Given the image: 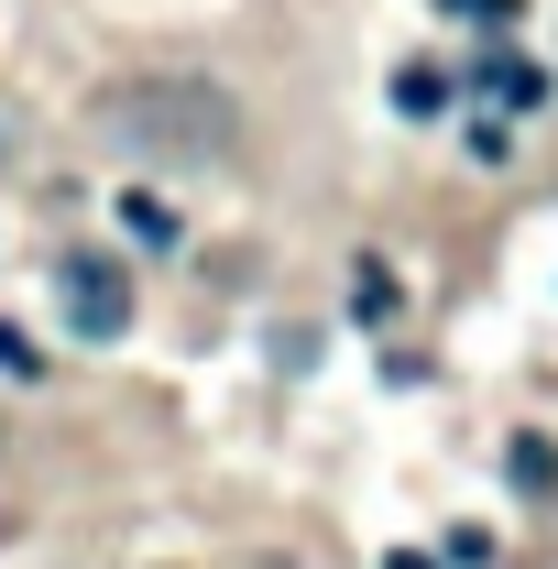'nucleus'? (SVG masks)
Segmentation results:
<instances>
[{"label":"nucleus","mask_w":558,"mask_h":569,"mask_svg":"<svg viewBox=\"0 0 558 569\" xmlns=\"http://www.w3.org/2000/svg\"><path fill=\"white\" fill-rule=\"evenodd\" d=\"M99 142H121L132 164H187V176H219L241 153V110L219 77H110L88 99Z\"/></svg>","instance_id":"nucleus-1"},{"label":"nucleus","mask_w":558,"mask_h":569,"mask_svg":"<svg viewBox=\"0 0 558 569\" xmlns=\"http://www.w3.org/2000/svg\"><path fill=\"white\" fill-rule=\"evenodd\" d=\"M56 307H67V340H121L132 329V263L121 252H67L56 263Z\"/></svg>","instance_id":"nucleus-2"},{"label":"nucleus","mask_w":558,"mask_h":569,"mask_svg":"<svg viewBox=\"0 0 558 569\" xmlns=\"http://www.w3.org/2000/svg\"><path fill=\"white\" fill-rule=\"evenodd\" d=\"M471 88L504 99V110H537V99H548V67H537V56H515V44H492L482 67H471Z\"/></svg>","instance_id":"nucleus-3"},{"label":"nucleus","mask_w":558,"mask_h":569,"mask_svg":"<svg viewBox=\"0 0 558 569\" xmlns=\"http://www.w3.org/2000/svg\"><path fill=\"white\" fill-rule=\"evenodd\" d=\"M449 99H460V77H449V67H427V56H417V67H395V110H406V121H438Z\"/></svg>","instance_id":"nucleus-4"},{"label":"nucleus","mask_w":558,"mask_h":569,"mask_svg":"<svg viewBox=\"0 0 558 569\" xmlns=\"http://www.w3.org/2000/svg\"><path fill=\"white\" fill-rule=\"evenodd\" d=\"M121 230H132V241H153V252H176V241H187V230H176V209H165L153 187H132V198H121Z\"/></svg>","instance_id":"nucleus-5"},{"label":"nucleus","mask_w":558,"mask_h":569,"mask_svg":"<svg viewBox=\"0 0 558 569\" xmlns=\"http://www.w3.org/2000/svg\"><path fill=\"white\" fill-rule=\"evenodd\" d=\"M438 11H449V22H482V33H515V22H526V0H438Z\"/></svg>","instance_id":"nucleus-6"},{"label":"nucleus","mask_w":558,"mask_h":569,"mask_svg":"<svg viewBox=\"0 0 558 569\" xmlns=\"http://www.w3.org/2000/svg\"><path fill=\"white\" fill-rule=\"evenodd\" d=\"M515 482H526V493H558V449L548 438H515Z\"/></svg>","instance_id":"nucleus-7"},{"label":"nucleus","mask_w":558,"mask_h":569,"mask_svg":"<svg viewBox=\"0 0 558 569\" xmlns=\"http://www.w3.org/2000/svg\"><path fill=\"white\" fill-rule=\"evenodd\" d=\"M0 372H11V383H33V372H44V351H33V340H22L11 318H0Z\"/></svg>","instance_id":"nucleus-8"},{"label":"nucleus","mask_w":558,"mask_h":569,"mask_svg":"<svg viewBox=\"0 0 558 569\" xmlns=\"http://www.w3.org/2000/svg\"><path fill=\"white\" fill-rule=\"evenodd\" d=\"M383 569H449V559H427V548H395V559H383Z\"/></svg>","instance_id":"nucleus-9"}]
</instances>
